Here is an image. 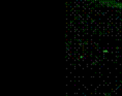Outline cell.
Returning a JSON list of instances; mask_svg holds the SVG:
<instances>
[{"mask_svg":"<svg viewBox=\"0 0 122 96\" xmlns=\"http://www.w3.org/2000/svg\"><path fill=\"white\" fill-rule=\"evenodd\" d=\"M121 86H122V83H121Z\"/></svg>","mask_w":122,"mask_h":96,"instance_id":"cell-3","label":"cell"},{"mask_svg":"<svg viewBox=\"0 0 122 96\" xmlns=\"http://www.w3.org/2000/svg\"><path fill=\"white\" fill-rule=\"evenodd\" d=\"M86 1H91V2H98V3H100V2H102V0H86Z\"/></svg>","mask_w":122,"mask_h":96,"instance_id":"cell-2","label":"cell"},{"mask_svg":"<svg viewBox=\"0 0 122 96\" xmlns=\"http://www.w3.org/2000/svg\"><path fill=\"white\" fill-rule=\"evenodd\" d=\"M100 4L107 5L110 7H117V8H122V2H118L115 0H102Z\"/></svg>","mask_w":122,"mask_h":96,"instance_id":"cell-1","label":"cell"}]
</instances>
